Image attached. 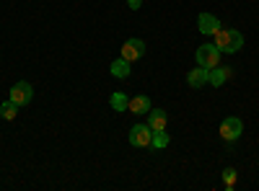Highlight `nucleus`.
<instances>
[{
  "label": "nucleus",
  "instance_id": "obj_1",
  "mask_svg": "<svg viewBox=\"0 0 259 191\" xmlns=\"http://www.w3.org/2000/svg\"><path fill=\"white\" fill-rule=\"evenodd\" d=\"M212 44L218 47L221 52H226V54H236L241 47H244V36L236 31V29H218L212 34Z\"/></svg>",
  "mask_w": 259,
  "mask_h": 191
},
{
  "label": "nucleus",
  "instance_id": "obj_2",
  "mask_svg": "<svg viewBox=\"0 0 259 191\" xmlns=\"http://www.w3.org/2000/svg\"><path fill=\"white\" fill-rule=\"evenodd\" d=\"M194 59H197V65L212 70V68L221 65V49L215 44H202V47H197V52H194Z\"/></svg>",
  "mask_w": 259,
  "mask_h": 191
},
{
  "label": "nucleus",
  "instance_id": "obj_3",
  "mask_svg": "<svg viewBox=\"0 0 259 191\" xmlns=\"http://www.w3.org/2000/svg\"><path fill=\"white\" fill-rule=\"evenodd\" d=\"M241 132H244V121L239 116H226L221 121V137L226 142H236V140L241 137Z\"/></svg>",
  "mask_w": 259,
  "mask_h": 191
},
{
  "label": "nucleus",
  "instance_id": "obj_4",
  "mask_svg": "<svg viewBox=\"0 0 259 191\" xmlns=\"http://www.w3.org/2000/svg\"><path fill=\"white\" fill-rule=\"evenodd\" d=\"M150 142H153V130H150L148 124H135L133 130H130V145L150 147Z\"/></svg>",
  "mask_w": 259,
  "mask_h": 191
},
{
  "label": "nucleus",
  "instance_id": "obj_5",
  "mask_svg": "<svg viewBox=\"0 0 259 191\" xmlns=\"http://www.w3.org/2000/svg\"><path fill=\"white\" fill-rule=\"evenodd\" d=\"M145 54V41L143 39H127L122 44V59H127L133 65L135 59H140Z\"/></svg>",
  "mask_w": 259,
  "mask_h": 191
},
{
  "label": "nucleus",
  "instance_id": "obj_6",
  "mask_svg": "<svg viewBox=\"0 0 259 191\" xmlns=\"http://www.w3.org/2000/svg\"><path fill=\"white\" fill-rule=\"evenodd\" d=\"M31 96H34V88L29 86L26 80L16 83V86L11 88V93H8V98H11L13 103H18V106H26V103L31 101Z\"/></svg>",
  "mask_w": 259,
  "mask_h": 191
},
{
  "label": "nucleus",
  "instance_id": "obj_7",
  "mask_svg": "<svg viewBox=\"0 0 259 191\" xmlns=\"http://www.w3.org/2000/svg\"><path fill=\"white\" fill-rule=\"evenodd\" d=\"M207 80H210V70L202 68V65H197L194 70L187 73V83H189L192 88H202V86H207Z\"/></svg>",
  "mask_w": 259,
  "mask_h": 191
},
{
  "label": "nucleus",
  "instance_id": "obj_8",
  "mask_svg": "<svg viewBox=\"0 0 259 191\" xmlns=\"http://www.w3.org/2000/svg\"><path fill=\"white\" fill-rule=\"evenodd\" d=\"M197 29L202 31V34H207V36H212L215 31L221 29V21L215 18L212 13H200V18H197Z\"/></svg>",
  "mask_w": 259,
  "mask_h": 191
},
{
  "label": "nucleus",
  "instance_id": "obj_9",
  "mask_svg": "<svg viewBox=\"0 0 259 191\" xmlns=\"http://www.w3.org/2000/svg\"><path fill=\"white\" fill-rule=\"evenodd\" d=\"M148 126H150V130H153V132H163L166 130V124H168V116H166V111L163 109H150L148 111Z\"/></svg>",
  "mask_w": 259,
  "mask_h": 191
},
{
  "label": "nucleus",
  "instance_id": "obj_10",
  "mask_svg": "<svg viewBox=\"0 0 259 191\" xmlns=\"http://www.w3.org/2000/svg\"><path fill=\"white\" fill-rule=\"evenodd\" d=\"M231 75H233V70H231V68L218 65V68H212V70H210V80H207V83H212L215 88H221V86H226V83L231 80Z\"/></svg>",
  "mask_w": 259,
  "mask_h": 191
},
{
  "label": "nucleus",
  "instance_id": "obj_11",
  "mask_svg": "<svg viewBox=\"0 0 259 191\" xmlns=\"http://www.w3.org/2000/svg\"><path fill=\"white\" fill-rule=\"evenodd\" d=\"M127 111H133V114H148V111H150V98H148V96H135V98H130Z\"/></svg>",
  "mask_w": 259,
  "mask_h": 191
},
{
  "label": "nucleus",
  "instance_id": "obj_12",
  "mask_svg": "<svg viewBox=\"0 0 259 191\" xmlns=\"http://www.w3.org/2000/svg\"><path fill=\"white\" fill-rule=\"evenodd\" d=\"M109 70H112V75H114V78H119V80L130 78V73H133V70H130V62H127V59H122V57L112 62V68H109Z\"/></svg>",
  "mask_w": 259,
  "mask_h": 191
},
{
  "label": "nucleus",
  "instance_id": "obj_13",
  "mask_svg": "<svg viewBox=\"0 0 259 191\" xmlns=\"http://www.w3.org/2000/svg\"><path fill=\"white\" fill-rule=\"evenodd\" d=\"M18 109H21V106H18V103H13V101L8 98L3 106H0V116H3L6 121H11V119H16V116H18Z\"/></svg>",
  "mask_w": 259,
  "mask_h": 191
},
{
  "label": "nucleus",
  "instance_id": "obj_14",
  "mask_svg": "<svg viewBox=\"0 0 259 191\" xmlns=\"http://www.w3.org/2000/svg\"><path fill=\"white\" fill-rule=\"evenodd\" d=\"M109 103H112V109H114V111H127V106H130V98H127V96H124L122 91H117V93H112Z\"/></svg>",
  "mask_w": 259,
  "mask_h": 191
},
{
  "label": "nucleus",
  "instance_id": "obj_15",
  "mask_svg": "<svg viewBox=\"0 0 259 191\" xmlns=\"http://www.w3.org/2000/svg\"><path fill=\"white\" fill-rule=\"evenodd\" d=\"M166 145H168V135H166V130H163V132H153V142H150V147H156V150H163Z\"/></svg>",
  "mask_w": 259,
  "mask_h": 191
},
{
  "label": "nucleus",
  "instance_id": "obj_16",
  "mask_svg": "<svg viewBox=\"0 0 259 191\" xmlns=\"http://www.w3.org/2000/svg\"><path fill=\"white\" fill-rule=\"evenodd\" d=\"M223 183H226V188L236 186V171H233V168H226V171H223Z\"/></svg>",
  "mask_w": 259,
  "mask_h": 191
},
{
  "label": "nucleus",
  "instance_id": "obj_17",
  "mask_svg": "<svg viewBox=\"0 0 259 191\" xmlns=\"http://www.w3.org/2000/svg\"><path fill=\"white\" fill-rule=\"evenodd\" d=\"M127 6H130V8H133V11H138V8L143 6V0H127Z\"/></svg>",
  "mask_w": 259,
  "mask_h": 191
}]
</instances>
